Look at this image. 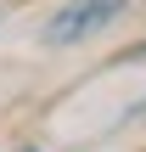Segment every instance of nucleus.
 I'll return each mask as SVG.
<instances>
[{
  "label": "nucleus",
  "instance_id": "obj_3",
  "mask_svg": "<svg viewBox=\"0 0 146 152\" xmlns=\"http://www.w3.org/2000/svg\"><path fill=\"white\" fill-rule=\"evenodd\" d=\"M23 152H34V147H23Z\"/></svg>",
  "mask_w": 146,
  "mask_h": 152
},
{
  "label": "nucleus",
  "instance_id": "obj_1",
  "mask_svg": "<svg viewBox=\"0 0 146 152\" xmlns=\"http://www.w3.org/2000/svg\"><path fill=\"white\" fill-rule=\"evenodd\" d=\"M124 11V0H73L68 11H56L51 17V28H45V39L51 45H73L79 34H90V28H101V23H113Z\"/></svg>",
  "mask_w": 146,
  "mask_h": 152
},
{
  "label": "nucleus",
  "instance_id": "obj_2",
  "mask_svg": "<svg viewBox=\"0 0 146 152\" xmlns=\"http://www.w3.org/2000/svg\"><path fill=\"white\" fill-rule=\"evenodd\" d=\"M124 62H146V45H135V51H124Z\"/></svg>",
  "mask_w": 146,
  "mask_h": 152
}]
</instances>
